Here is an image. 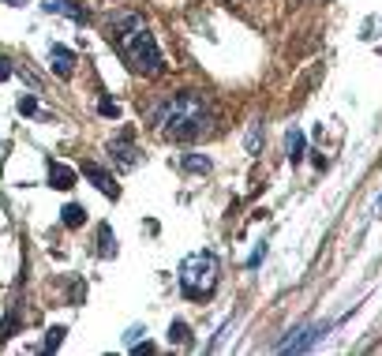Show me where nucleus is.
Wrapping results in <instances>:
<instances>
[{
	"instance_id": "nucleus-1",
	"label": "nucleus",
	"mask_w": 382,
	"mask_h": 356,
	"mask_svg": "<svg viewBox=\"0 0 382 356\" xmlns=\"http://www.w3.org/2000/svg\"><path fill=\"white\" fill-rule=\"evenodd\" d=\"M154 121L161 128V135H169V139H195L206 128V98L195 90L172 94L169 102L158 105Z\"/></svg>"
},
{
	"instance_id": "nucleus-2",
	"label": "nucleus",
	"mask_w": 382,
	"mask_h": 356,
	"mask_svg": "<svg viewBox=\"0 0 382 356\" xmlns=\"http://www.w3.org/2000/svg\"><path fill=\"white\" fill-rule=\"evenodd\" d=\"M217 274H221V266H217L214 252H191L180 263V289H184V296H191V300L210 296L217 289Z\"/></svg>"
},
{
	"instance_id": "nucleus-3",
	"label": "nucleus",
	"mask_w": 382,
	"mask_h": 356,
	"mask_svg": "<svg viewBox=\"0 0 382 356\" xmlns=\"http://www.w3.org/2000/svg\"><path fill=\"white\" fill-rule=\"evenodd\" d=\"M120 49H124V60L132 64V71H143V75H161V53H158V41L150 34L146 27L132 30L124 41H120Z\"/></svg>"
},
{
	"instance_id": "nucleus-4",
	"label": "nucleus",
	"mask_w": 382,
	"mask_h": 356,
	"mask_svg": "<svg viewBox=\"0 0 382 356\" xmlns=\"http://www.w3.org/2000/svg\"><path fill=\"white\" fill-rule=\"evenodd\" d=\"M326 330H330V327H300L289 341L278 345V352H308V349H315V345L326 338Z\"/></svg>"
},
{
	"instance_id": "nucleus-5",
	"label": "nucleus",
	"mask_w": 382,
	"mask_h": 356,
	"mask_svg": "<svg viewBox=\"0 0 382 356\" xmlns=\"http://www.w3.org/2000/svg\"><path fill=\"white\" fill-rule=\"evenodd\" d=\"M139 27H143V15L139 12H116V15H109V23H105V38L120 46V41L132 34V30H139Z\"/></svg>"
},
{
	"instance_id": "nucleus-6",
	"label": "nucleus",
	"mask_w": 382,
	"mask_h": 356,
	"mask_svg": "<svg viewBox=\"0 0 382 356\" xmlns=\"http://www.w3.org/2000/svg\"><path fill=\"white\" fill-rule=\"evenodd\" d=\"M41 8H46L49 15L71 19V23H86V19H90V12H86L79 0H41Z\"/></svg>"
},
{
	"instance_id": "nucleus-7",
	"label": "nucleus",
	"mask_w": 382,
	"mask_h": 356,
	"mask_svg": "<svg viewBox=\"0 0 382 356\" xmlns=\"http://www.w3.org/2000/svg\"><path fill=\"white\" fill-rule=\"evenodd\" d=\"M83 172L94 180V188L102 191V196H109V199H116V196H120V188L113 184V177H109V172L97 165V161H83Z\"/></svg>"
},
{
	"instance_id": "nucleus-8",
	"label": "nucleus",
	"mask_w": 382,
	"mask_h": 356,
	"mask_svg": "<svg viewBox=\"0 0 382 356\" xmlns=\"http://www.w3.org/2000/svg\"><path fill=\"white\" fill-rule=\"evenodd\" d=\"M109 154H113L124 169H132L135 161H139V158H135V146H132V132H120L113 143H109Z\"/></svg>"
},
{
	"instance_id": "nucleus-9",
	"label": "nucleus",
	"mask_w": 382,
	"mask_h": 356,
	"mask_svg": "<svg viewBox=\"0 0 382 356\" xmlns=\"http://www.w3.org/2000/svg\"><path fill=\"white\" fill-rule=\"evenodd\" d=\"M49 64H53V71H57V75H64V79H68V75L75 71V53L53 41V46H49Z\"/></svg>"
},
{
	"instance_id": "nucleus-10",
	"label": "nucleus",
	"mask_w": 382,
	"mask_h": 356,
	"mask_svg": "<svg viewBox=\"0 0 382 356\" xmlns=\"http://www.w3.org/2000/svg\"><path fill=\"white\" fill-rule=\"evenodd\" d=\"M75 172L71 165H64V161H49V184L57 188V191H68V188H75Z\"/></svg>"
},
{
	"instance_id": "nucleus-11",
	"label": "nucleus",
	"mask_w": 382,
	"mask_h": 356,
	"mask_svg": "<svg viewBox=\"0 0 382 356\" xmlns=\"http://www.w3.org/2000/svg\"><path fill=\"white\" fill-rule=\"evenodd\" d=\"M97 255H102V259L116 255V236H113V229H109V221L97 225Z\"/></svg>"
},
{
	"instance_id": "nucleus-12",
	"label": "nucleus",
	"mask_w": 382,
	"mask_h": 356,
	"mask_svg": "<svg viewBox=\"0 0 382 356\" xmlns=\"http://www.w3.org/2000/svg\"><path fill=\"white\" fill-rule=\"evenodd\" d=\"M303 143H308V139H303L300 128H289V135H285V150H289V161H292V165H296V161H303Z\"/></svg>"
},
{
	"instance_id": "nucleus-13",
	"label": "nucleus",
	"mask_w": 382,
	"mask_h": 356,
	"mask_svg": "<svg viewBox=\"0 0 382 356\" xmlns=\"http://www.w3.org/2000/svg\"><path fill=\"white\" fill-rule=\"evenodd\" d=\"M60 221H64V229H79V225L86 221V210L79 207V203H68V207L60 210Z\"/></svg>"
},
{
	"instance_id": "nucleus-14",
	"label": "nucleus",
	"mask_w": 382,
	"mask_h": 356,
	"mask_svg": "<svg viewBox=\"0 0 382 356\" xmlns=\"http://www.w3.org/2000/svg\"><path fill=\"white\" fill-rule=\"evenodd\" d=\"M169 341H177V345H184V349H188V345H191V327L177 319V322L169 327Z\"/></svg>"
},
{
	"instance_id": "nucleus-15",
	"label": "nucleus",
	"mask_w": 382,
	"mask_h": 356,
	"mask_svg": "<svg viewBox=\"0 0 382 356\" xmlns=\"http://www.w3.org/2000/svg\"><path fill=\"white\" fill-rule=\"evenodd\" d=\"M184 169H188V172H210V158L188 154V158H184Z\"/></svg>"
},
{
	"instance_id": "nucleus-16",
	"label": "nucleus",
	"mask_w": 382,
	"mask_h": 356,
	"mask_svg": "<svg viewBox=\"0 0 382 356\" xmlns=\"http://www.w3.org/2000/svg\"><path fill=\"white\" fill-rule=\"evenodd\" d=\"M259 139H263V124L247 128V154H259Z\"/></svg>"
},
{
	"instance_id": "nucleus-17",
	"label": "nucleus",
	"mask_w": 382,
	"mask_h": 356,
	"mask_svg": "<svg viewBox=\"0 0 382 356\" xmlns=\"http://www.w3.org/2000/svg\"><path fill=\"white\" fill-rule=\"evenodd\" d=\"M97 113L109 116V121H116V116H120V105H116L113 98H102V102H97Z\"/></svg>"
},
{
	"instance_id": "nucleus-18",
	"label": "nucleus",
	"mask_w": 382,
	"mask_h": 356,
	"mask_svg": "<svg viewBox=\"0 0 382 356\" xmlns=\"http://www.w3.org/2000/svg\"><path fill=\"white\" fill-rule=\"evenodd\" d=\"M64 334H68V330H64V327H53V330L46 334V349H49V352H53V349H60Z\"/></svg>"
},
{
	"instance_id": "nucleus-19",
	"label": "nucleus",
	"mask_w": 382,
	"mask_h": 356,
	"mask_svg": "<svg viewBox=\"0 0 382 356\" xmlns=\"http://www.w3.org/2000/svg\"><path fill=\"white\" fill-rule=\"evenodd\" d=\"M19 113H23V116L38 113V98H34V94H23V98H19Z\"/></svg>"
},
{
	"instance_id": "nucleus-20",
	"label": "nucleus",
	"mask_w": 382,
	"mask_h": 356,
	"mask_svg": "<svg viewBox=\"0 0 382 356\" xmlns=\"http://www.w3.org/2000/svg\"><path fill=\"white\" fill-rule=\"evenodd\" d=\"M143 334H146V327H132V330L124 334V341H128V345H139V338H143Z\"/></svg>"
},
{
	"instance_id": "nucleus-21",
	"label": "nucleus",
	"mask_w": 382,
	"mask_h": 356,
	"mask_svg": "<svg viewBox=\"0 0 382 356\" xmlns=\"http://www.w3.org/2000/svg\"><path fill=\"white\" fill-rule=\"evenodd\" d=\"M263 255H266V244H259V247H255V255L247 259V266H259V263H263Z\"/></svg>"
},
{
	"instance_id": "nucleus-22",
	"label": "nucleus",
	"mask_w": 382,
	"mask_h": 356,
	"mask_svg": "<svg viewBox=\"0 0 382 356\" xmlns=\"http://www.w3.org/2000/svg\"><path fill=\"white\" fill-rule=\"evenodd\" d=\"M12 71H15V68H12V60H4V57H0V83H4Z\"/></svg>"
},
{
	"instance_id": "nucleus-23",
	"label": "nucleus",
	"mask_w": 382,
	"mask_h": 356,
	"mask_svg": "<svg viewBox=\"0 0 382 356\" xmlns=\"http://www.w3.org/2000/svg\"><path fill=\"white\" fill-rule=\"evenodd\" d=\"M375 210H382V196H378V199H375Z\"/></svg>"
},
{
	"instance_id": "nucleus-24",
	"label": "nucleus",
	"mask_w": 382,
	"mask_h": 356,
	"mask_svg": "<svg viewBox=\"0 0 382 356\" xmlns=\"http://www.w3.org/2000/svg\"><path fill=\"white\" fill-rule=\"evenodd\" d=\"M8 4H27V0H8Z\"/></svg>"
}]
</instances>
